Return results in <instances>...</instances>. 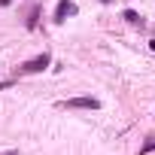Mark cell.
Wrapping results in <instances>:
<instances>
[{
    "mask_svg": "<svg viewBox=\"0 0 155 155\" xmlns=\"http://www.w3.org/2000/svg\"><path fill=\"white\" fill-rule=\"evenodd\" d=\"M6 155H18V152H6Z\"/></svg>",
    "mask_w": 155,
    "mask_h": 155,
    "instance_id": "6",
    "label": "cell"
},
{
    "mask_svg": "<svg viewBox=\"0 0 155 155\" xmlns=\"http://www.w3.org/2000/svg\"><path fill=\"white\" fill-rule=\"evenodd\" d=\"M104 3H110V0H104Z\"/></svg>",
    "mask_w": 155,
    "mask_h": 155,
    "instance_id": "7",
    "label": "cell"
},
{
    "mask_svg": "<svg viewBox=\"0 0 155 155\" xmlns=\"http://www.w3.org/2000/svg\"><path fill=\"white\" fill-rule=\"evenodd\" d=\"M149 152H155V137H149V140L140 146V155H149Z\"/></svg>",
    "mask_w": 155,
    "mask_h": 155,
    "instance_id": "5",
    "label": "cell"
},
{
    "mask_svg": "<svg viewBox=\"0 0 155 155\" xmlns=\"http://www.w3.org/2000/svg\"><path fill=\"white\" fill-rule=\"evenodd\" d=\"M61 107H67V110H97L101 101H97V97H70V101H64Z\"/></svg>",
    "mask_w": 155,
    "mask_h": 155,
    "instance_id": "2",
    "label": "cell"
},
{
    "mask_svg": "<svg viewBox=\"0 0 155 155\" xmlns=\"http://www.w3.org/2000/svg\"><path fill=\"white\" fill-rule=\"evenodd\" d=\"M49 64H52V55H49V52H43V55H37V58L25 61V64L18 67V73H43Z\"/></svg>",
    "mask_w": 155,
    "mask_h": 155,
    "instance_id": "1",
    "label": "cell"
},
{
    "mask_svg": "<svg viewBox=\"0 0 155 155\" xmlns=\"http://www.w3.org/2000/svg\"><path fill=\"white\" fill-rule=\"evenodd\" d=\"M122 18H125L128 25H134V28H143V18H140L134 9H125V15H122Z\"/></svg>",
    "mask_w": 155,
    "mask_h": 155,
    "instance_id": "4",
    "label": "cell"
},
{
    "mask_svg": "<svg viewBox=\"0 0 155 155\" xmlns=\"http://www.w3.org/2000/svg\"><path fill=\"white\" fill-rule=\"evenodd\" d=\"M76 6H73V0H58V6H55V21L61 25L64 18H67V12H73Z\"/></svg>",
    "mask_w": 155,
    "mask_h": 155,
    "instance_id": "3",
    "label": "cell"
}]
</instances>
